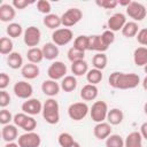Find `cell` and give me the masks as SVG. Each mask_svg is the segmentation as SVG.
<instances>
[{
    "label": "cell",
    "instance_id": "1",
    "mask_svg": "<svg viewBox=\"0 0 147 147\" xmlns=\"http://www.w3.org/2000/svg\"><path fill=\"white\" fill-rule=\"evenodd\" d=\"M108 83L111 87L118 90H132L140 84V77L137 74H125L114 71L108 78Z\"/></svg>",
    "mask_w": 147,
    "mask_h": 147
},
{
    "label": "cell",
    "instance_id": "2",
    "mask_svg": "<svg viewBox=\"0 0 147 147\" xmlns=\"http://www.w3.org/2000/svg\"><path fill=\"white\" fill-rule=\"evenodd\" d=\"M41 114H42L44 119L48 124H51V125L57 124L60 121V107H59L57 101L53 98L47 99L45 101V103L42 105Z\"/></svg>",
    "mask_w": 147,
    "mask_h": 147
},
{
    "label": "cell",
    "instance_id": "3",
    "mask_svg": "<svg viewBox=\"0 0 147 147\" xmlns=\"http://www.w3.org/2000/svg\"><path fill=\"white\" fill-rule=\"evenodd\" d=\"M108 105L105 101H95L92 107L90 108V116L91 119L95 123H101L105 122L107 119V115H108Z\"/></svg>",
    "mask_w": 147,
    "mask_h": 147
},
{
    "label": "cell",
    "instance_id": "4",
    "mask_svg": "<svg viewBox=\"0 0 147 147\" xmlns=\"http://www.w3.org/2000/svg\"><path fill=\"white\" fill-rule=\"evenodd\" d=\"M13 122L17 127L23 129L25 132H33V130L37 127V121L25 113L16 114L13 118Z\"/></svg>",
    "mask_w": 147,
    "mask_h": 147
},
{
    "label": "cell",
    "instance_id": "5",
    "mask_svg": "<svg viewBox=\"0 0 147 147\" xmlns=\"http://www.w3.org/2000/svg\"><path fill=\"white\" fill-rule=\"evenodd\" d=\"M88 113H90V108L86 102H75L71 103L68 108V116L76 122L84 119Z\"/></svg>",
    "mask_w": 147,
    "mask_h": 147
},
{
    "label": "cell",
    "instance_id": "6",
    "mask_svg": "<svg viewBox=\"0 0 147 147\" xmlns=\"http://www.w3.org/2000/svg\"><path fill=\"white\" fill-rule=\"evenodd\" d=\"M83 18V13L79 8H76V7H72V8H69L68 10H65L62 16H61V22H62V25L64 28H71L74 25H76L80 20Z\"/></svg>",
    "mask_w": 147,
    "mask_h": 147
},
{
    "label": "cell",
    "instance_id": "7",
    "mask_svg": "<svg viewBox=\"0 0 147 147\" xmlns=\"http://www.w3.org/2000/svg\"><path fill=\"white\" fill-rule=\"evenodd\" d=\"M126 15L131 17L134 22L142 21L147 15V8L137 1H131V3L126 7Z\"/></svg>",
    "mask_w": 147,
    "mask_h": 147
},
{
    "label": "cell",
    "instance_id": "8",
    "mask_svg": "<svg viewBox=\"0 0 147 147\" xmlns=\"http://www.w3.org/2000/svg\"><path fill=\"white\" fill-rule=\"evenodd\" d=\"M40 39H41V32L37 26L31 25L24 30L23 40H24V44L30 48L37 47L40 42Z\"/></svg>",
    "mask_w": 147,
    "mask_h": 147
},
{
    "label": "cell",
    "instance_id": "9",
    "mask_svg": "<svg viewBox=\"0 0 147 147\" xmlns=\"http://www.w3.org/2000/svg\"><path fill=\"white\" fill-rule=\"evenodd\" d=\"M74 39V33L68 28H60L52 33V40L57 46L68 45Z\"/></svg>",
    "mask_w": 147,
    "mask_h": 147
},
{
    "label": "cell",
    "instance_id": "10",
    "mask_svg": "<svg viewBox=\"0 0 147 147\" xmlns=\"http://www.w3.org/2000/svg\"><path fill=\"white\" fill-rule=\"evenodd\" d=\"M17 144L20 147H39L41 138L36 132H25L18 137Z\"/></svg>",
    "mask_w": 147,
    "mask_h": 147
},
{
    "label": "cell",
    "instance_id": "11",
    "mask_svg": "<svg viewBox=\"0 0 147 147\" xmlns=\"http://www.w3.org/2000/svg\"><path fill=\"white\" fill-rule=\"evenodd\" d=\"M67 65L62 62V61H54L47 70V75L49 79L53 80H59V79H63L67 75Z\"/></svg>",
    "mask_w": 147,
    "mask_h": 147
},
{
    "label": "cell",
    "instance_id": "12",
    "mask_svg": "<svg viewBox=\"0 0 147 147\" xmlns=\"http://www.w3.org/2000/svg\"><path fill=\"white\" fill-rule=\"evenodd\" d=\"M14 94L20 98V99H24L28 100L31 98L32 93H33V87L30 83L25 82V80H18L17 83H15L14 87H13Z\"/></svg>",
    "mask_w": 147,
    "mask_h": 147
},
{
    "label": "cell",
    "instance_id": "13",
    "mask_svg": "<svg viewBox=\"0 0 147 147\" xmlns=\"http://www.w3.org/2000/svg\"><path fill=\"white\" fill-rule=\"evenodd\" d=\"M21 109L23 113H25L30 116H34V115H38L42 111V105L38 99L30 98L22 103Z\"/></svg>",
    "mask_w": 147,
    "mask_h": 147
},
{
    "label": "cell",
    "instance_id": "14",
    "mask_svg": "<svg viewBox=\"0 0 147 147\" xmlns=\"http://www.w3.org/2000/svg\"><path fill=\"white\" fill-rule=\"evenodd\" d=\"M126 23V17L124 14L122 13H116L114 15H111L107 22L108 25V30L113 31V32H117V31H122L123 26Z\"/></svg>",
    "mask_w": 147,
    "mask_h": 147
},
{
    "label": "cell",
    "instance_id": "15",
    "mask_svg": "<svg viewBox=\"0 0 147 147\" xmlns=\"http://www.w3.org/2000/svg\"><path fill=\"white\" fill-rule=\"evenodd\" d=\"M90 41H88V51H95L98 53H105L109 46L106 45V42L103 41L101 34H93V36H88Z\"/></svg>",
    "mask_w": 147,
    "mask_h": 147
},
{
    "label": "cell",
    "instance_id": "16",
    "mask_svg": "<svg viewBox=\"0 0 147 147\" xmlns=\"http://www.w3.org/2000/svg\"><path fill=\"white\" fill-rule=\"evenodd\" d=\"M93 134L98 140H106L111 134V125L108 122L96 123L93 127Z\"/></svg>",
    "mask_w": 147,
    "mask_h": 147
},
{
    "label": "cell",
    "instance_id": "17",
    "mask_svg": "<svg viewBox=\"0 0 147 147\" xmlns=\"http://www.w3.org/2000/svg\"><path fill=\"white\" fill-rule=\"evenodd\" d=\"M61 90V86L60 84L56 82V80H53V79H46L42 82L41 84V91L45 95L49 96V98H53L55 95L59 94Z\"/></svg>",
    "mask_w": 147,
    "mask_h": 147
},
{
    "label": "cell",
    "instance_id": "18",
    "mask_svg": "<svg viewBox=\"0 0 147 147\" xmlns=\"http://www.w3.org/2000/svg\"><path fill=\"white\" fill-rule=\"evenodd\" d=\"M1 136L2 139L6 142H14L16 139H18V131H17V126L15 124H7L3 125L1 129Z\"/></svg>",
    "mask_w": 147,
    "mask_h": 147
},
{
    "label": "cell",
    "instance_id": "19",
    "mask_svg": "<svg viewBox=\"0 0 147 147\" xmlns=\"http://www.w3.org/2000/svg\"><path fill=\"white\" fill-rule=\"evenodd\" d=\"M16 16V9L13 5L2 3L0 6V21L3 23L11 22Z\"/></svg>",
    "mask_w": 147,
    "mask_h": 147
},
{
    "label": "cell",
    "instance_id": "20",
    "mask_svg": "<svg viewBox=\"0 0 147 147\" xmlns=\"http://www.w3.org/2000/svg\"><path fill=\"white\" fill-rule=\"evenodd\" d=\"M98 94H99V90H98L96 85L86 84L80 90V98L84 101H93L96 99Z\"/></svg>",
    "mask_w": 147,
    "mask_h": 147
},
{
    "label": "cell",
    "instance_id": "21",
    "mask_svg": "<svg viewBox=\"0 0 147 147\" xmlns=\"http://www.w3.org/2000/svg\"><path fill=\"white\" fill-rule=\"evenodd\" d=\"M42 54H44V59L48 60V61H53L55 60L59 54H60V49H59V46L55 45L53 41L52 42H46L44 46H42Z\"/></svg>",
    "mask_w": 147,
    "mask_h": 147
},
{
    "label": "cell",
    "instance_id": "22",
    "mask_svg": "<svg viewBox=\"0 0 147 147\" xmlns=\"http://www.w3.org/2000/svg\"><path fill=\"white\" fill-rule=\"evenodd\" d=\"M21 74H22V76L25 78V79H34V78H37L38 76H39V74H40V69H39V67L37 65V64H33V63H26V64H24L23 67H22V69H21Z\"/></svg>",
    "mask_w": 147,
    "mask_h": 147
},
{
    "label": "cell",
    "instance_id": "23",
    "mask_svg": "<svg viewBox=\"0 0 147 147\" xmlns=\"http://www.w3.org/2000/svg\"><path fill=\"white\" fill-rule=\"evenodd\" d=\"M133 62L137 67H145L147 64V47L140 46L134 49Z\"/></svg>",
    "mask_w": 147,
    "mask_h": 147
},
{
    "label": "cell",
    "instance_id": "24",
    "mask_svg": "<svg viewBox=\"0 0 147 147\" xmlns=\"http://www.w3.org/2000/svg\"><path fill=\"white\" fill-rule=\"evenodd\" d=\"M124 147H142V137L140 132L133 131L129 133L124 140Z\"/></svg>",
    "mask_w": 147,
    "mask_h": 147
},
{
    "label": "cell",
    "instance_id": "25",
    "mask_svg": "<svg viewBox=\"0 0 147 147\" xmlns=\"http://www.w3.org/2000/svg\"><path fill=\"white\" fill-rule=\"evenodd\" d=\"M42 23H44V25H46V28H48L51 30H54V31L60 29V26L62 25L61 16H59L56 14H52V13L44 17Z\"/></svg>",
    "mask_w": 147,
    "mask_h": 147
},
{
    "label": "cell",
    "instance_id": "26",
    "mask_svg": "<svg viewBox=\"0 0 147 147\" xmlns=\"http://www.w3.org/2000/svg\"><path fill=\"white\" fill-rule=\"evenodd\" d=\"M123 118H124V114L118 108H113V109H110L108 111L107 122L110 125H118V124H121L123 122Z\"/></svg>",
    "mask_w": 147,
    "mask_h": 147
},
{
    "label": "cell",
    "instance_id": "27",
    "mask_svg": "<svg viewBox=\"0 0 147 147\" xmlns=\"http://www.w3.org/2000/svg\"><path fill=\"white\" fill-rule=\"evenodd\" d=\"M7 64L9 68L16 70V69H22L23 64V57L18 52H13L7 56Z\"/></svg>",
    "mask_w": 147,
    "mask_h": 147
},
{
    "label": "cell",
    "instance_id": "28",
    "mask_svg": "<svg viewBox=\"0 0 147 147\" xmlns=\"http://www.w3.org/2000/svg\"><path fill=\"white\" fill-rule=\"evenodd\" d=\"M87 71H88V64L85 60H79V61H76V62L71 63V72L74 74L75 77L86 75Z\"/></svg>",
    "mask_w": 147,
    "mask_h": 147
},
{
    "label": "cell",
    "instance_id": "29",
    "mask_svg": "<svg viewBox=\"0 0 147 147\" xmlns=\"http://www.w3.org/2000/svg\"><path fill=\"white\" fill-rule=\"evenodd\" d=\"M139 32V25L134 21H129L125 23V25L122 29V34L126 38H133Z\"/></svg>",
    "mask_w": 147,
    "mask_h": 147
},
{
    "label": "cell",
    "instance_id": "30",
    "mask_svg": "<svg viewBox=\"0 0 147 147\" xmlns=\"http://www.w3.org/2000/svg\"><path fill=\"white\" fill-rule=\"evenodd\" d=\"M26 57L29 60L30 63L37 64L40 63L44 60V54H42V49L39 47H33V48H29V51L26 52Z\"/></svg>",
    "mask_w": 147,
    "mask_h": 147
},
{
    "label": "cell",
    "instance_id": "31",
    "mask_svg": "<svg viewBox=\"0 0 147 147\" xmlns=\"http://www.w3.org/2000/svg\"><path fill=\"white\" fill-rule=\"evenodd\" d=\"M60 86L61 90H63L64 92H72L77 87V79L74 75H68L61 80Z\"/></svg>",
    "mask_w": 147,
    "mask_h": 147
},
{
    "label": "cell",
    "instance_id": "32",
    "mask_svg": "<svg viewBox=\"0 0 147 147\" xmlns=\"http://www.w3.org/2000/svg\"><path fill=\"white\" fill-rule=\"evenodd\" d=\"M107 63H108V57L105 53H96L93 59H92V64L95 69H99V70H103L106 67H107Z\"/></svg>",
    "mask_w": 147,
    "mask_h": 147
},
{
    "label": "cell",
    "instance_id": "33",
    "mask_svg": "<svg viewBox=\"0 0 147 147\" xmlns=\"http://www.w3.org/2000/svg\"><path fill=\"white\" fill-rule=\"evenodd\" d=\"M102 77H103L102 71L99 69H95V68L88 70L86 74V80L88 82V84H92V85L99 84L102 80Z\"/></svg>",
    "mask_w": 147,
    "mask_h": 147
},
{
    "label": "cell",
    "instance_id": "34",
    "mask_svg": "<svg viewBox=\"0 0 147 147\" xmlns=\"http://www.w3.org/2000/svg\"><path fill=\"white\" fill-rule=\"evenodd\" d=\"M6 32L9 36V38H18L22 33H24L23 29H22V25L20 23H15V22H11L7 25Z\"/></svg>",
    "mask_w": 147,
    "mask_h": 147
},
{
    "label": "cell",
    "instance_id": "35",
    "mask_svg": "<svg viewBox=\"0 0 147 147\" xmlns=\"http://www.w3.org/2000/svg\"><path fill=\"white\" fill-rule=\"evenodd\" d=\"M13 48H14V44L10 38L2 37L0 39V53L2 55H9L10 53H13Z\"/></svg>",
    "mask_w": 147,
    "mask_h": 147
},
{
    "label": "cell",
    "instance_id": "36",
    "mask_svg": "<svg viewBox=\"0 0 147 147\" xmlns=\"http://www.w3.org/2000/svg\"><path fill=\"white\" fill-rule=\"evenodd\" d=\"M88 41H90L88 36H85V34L78 36L74 40V47L79 51H83V52L88 51Z\"/></svg>",
    "mask_w": 147,
    "mask_h": 147
},
{
    "label": "cell",
    "instance_id": "37",
    "mask_svg": "<svg viewBox=\"0 0 147 147\" xmlns=\"http://www.w3.org/2000/svg\"><path fill=\"white\" fill-rule=\"evenodd\" d=\"M106 147H124V140L119 134H110L106 139Z\"/></svg>",
    "mask_w": 147,
    "mask_h": 147
},
{
    "label": "cell",
    "instance_id": "38",
    "mask_svg": "<svg viewBox=\"0 0 147 147\" xmlns=\"http://www.w3.org/2000/svg\"><path fill=\"white\" fill-rule=\"evenodd\" d=\"M67 55H68V60L72 63V62L79 61V60H84V57H85V52L79 51V49H77V48H75V47L72 46V47L69 48Z\"/></svg>",
    "mask_w": 147,
    "mask_h": 147
},
{
    "label": "cell",
    "instance_id": "39",
    "mask_svg": "<svg viewBox=\"0 0 147 147\" xmlns=\"http://www.w3.org/2000/svg\"><path fill=\"white\" fill-rule=\"evenodd\" d=\"M57 141H59V145L61 147H70L75 140H74V137L69 133V132H62L59 134V138H57Z\"/></svg>",
    "mask_w": 147,
    "mask_h": 147
},
{
    "label": "cell",
    "instance_id": "40",
    "mask_svg": "<svg viewBox=\"0 0 147 147\" xmlns=\"http://www.w3.org/2000/svg\"><path fill=\"white\" fill-rule=\"evenodd\" d=\"M37 9H38L39 13H41V14H44L46 16V15L51 14L52 5L47 0H39V1H37Z\"/></svg>",
    "mask_w": 147,
    "mask_h": 147
},
{
    "label": "cell",
    "instance_id": "41",
    "mask_svg": "<svg viewBox=\"0 0 147 147\" xmlns=\"http://www.w3.org/2000/svg\"><path fill=\"white\" fill-rule=\"evenodd\" d=\"M14 116L11 115V113L9 110H7L6 108L1 109L0 111V123L3 125H7V124H10V121H13Z\"/></svg>",
    "mask_w": 147,
    "mask_h": 147
},
{
    "label": "cell",
    "instance_id": "42",
    "mask_svg": "<svg viewBox=\"0 0 147 147\" xmlns=\"http://www.w3.org/2000/svg\"><path fill=\"white\" fill-rule=\"evenodd\" d=\"M96 5L105 9H114L118 5V1L117 0H98Z\"/></svg>",
    "mask_w": 147,
    "mask_h": 147
},
{
    "label": "cell",
    "instance_id": "43",
    "mask_svg": "<svg viewBox=\"0 0 147 147\" xmlns=\"http://www.w3.org/2000/svg\"><path fill=\"white\" fill-rule=\"evenodd\" d=\"M136 38H137V41L140 45H142L144 47H146L147 46V28L140 29L139 32H138V34L136 36Z\"/></svg>",
    "mask_w": 147,
    "mask_h": 147
},
{
    "label": "cell",
    "instance_id": "44",
    "mask_svg": "<svg viewBox=\"0 0 147 147\" xmlns=\"http://www.w3.org/2000/svg\"><path fill=\"white\" fill-rule=\"evenodd\" d=\"M101 37H102L103 41L106 42V45H108V46H110L115 41V33L113 31H110V30L103 31L102 34H101Z\"/></svg>",
    "mask_w": 147,
    "mask_h": 147
},
{
    "label": "cell",
    "instance_id": "45",
    "mask_svg": "<svg viewBox=\"0 0 147 147\" xmlns=\"http://www.w3.org/2000/svg\"><path fill=\"white\" fill-rule=\"evenodd\" d=\"M10 103V95L5 90L0 91V107L3 109Z\"/></svg>",
    "mask_w": 147,
    "mask_h": 147
},
{
    "label": "cell",
    "instance_id": "46",
    "mask_svg": "<svg viewBox=\"0 0 147 147\" xmlns=\"http://www.w3.org/2000/svg\"><path fill=\"white\" fill-rule=\"evenodd\" d=\"M9 82H10V77L6 74V72H1L0 74V90H5L8 85H9Z\"/></svg>",
    "mask_w": 147,
    "mask_h": 147
},
{
    "label": "cell",
    "instance_id": "47",
    "mask_svg": "<svg viewBox=\"0 0 147 147\" xmlns=\"http://www.w3.org/2000/svg\"><path fill=\"white\" fill-rule=\"evenodd\" d=\"M11 5L14 6L15 9H24L25 7H28L30 5V2L26 0H13Z\"/></svg>",
    "mask_w": 147,
    "mask_h": 147
},
{
    "label": "cell",
    "instance_id": "48",
    "mask_svg": "<svg viewBox=\"0 0 147 147\" xmlns=\"http://www.w3.org/2000/svg\"><path fill=\"white\" fill-rule=\"evenodd\" d=\"M140 134H141L142 139L147 140V122L141 124V126H140Z\"/></svg>",
    "mask_w": 147,
    "mask_h": 147
},
{
    "label": "cell",
    "instance_id": "49",
    "mask_svg": "<svg viewBox=\"0 0 147 147\" xmlns=\"http://www.w3.org/2000/svg\"><path fill=\"white\" fill-rule=\"evenodd\" d=\"M130 3H131V0H119V1H118V5H119V6H125V7H127Z\"/></svg>",
    "mask_w": 147,
    "mask_h": 147
},
{
    "label": "cell",
    "instance_id": "50",
    "mask_svg": "<svg viewBox=\"0 0 147 147\" xmlns=\"http://www.w3.org/2000/svg\"><path fill=\"white\" fill-rule=\"evenodd\" d=\"M3 147H20V146H18V144H16V142H7Z\"/></svg>",
    "mask_w": 147,
    "mask_h": 147
},
{
    "label": "cell",
    "instance_id": "51",
    "mask_svg": "<svg viewBox=\"0 0 147 147\" xmlns=\"http://www.w3.org/2000/svg\"><path fill=\"white\" fill-rule=\"evenodd\" d=\"M141 84H142L144 90H146V91H147V76L144 78V80H142V83H141Z\"/></svg>",
    "mask_w": 147,
    "mask_h": 147
},
{
    "label": "cell",
    "instance_id": "52",
    "mask_svg": "<svg viewBox=\"0 0 147 147\" xmlns=\"http://www.w3.org/2000/svg\"><path fill=\"white\" fill-rule=\"evenodd\" d=\"M70 147H80V145H79V142H77V141H75Z\"/></svg>",
    "mask_w": 147,
    "mask_h": 147
},
{
    "label": "cell",
    "instance_id": "53",
    "mask_svg": "<svg viewBox=\"0 0 147 147\" xmlns=\"http://www.w3.org/2000/svg\"><path fill=\"white\" fill-rule=\"evenodd\" d=\"M144 111H145V114L147 115V102L144 105Z\"/></svg>",
    "mask_w": 147,
    "mask_h": 147
},
{
    "label": "cell",
    "instance_id": "54",
    "mask_svg": "<svg viewBox=\"0 0 147 147\" xmlns=\"http://www.w3.org/2000/svg\"><path fill=\"white\" fill-rule=\"evenodd\" d=\"M144 70H145V72H146V74H147V64H146V65H145V67H144Z\"/></svg>",
    "mask_w": 147,
    "mask_h": 147
}]
</instances>
